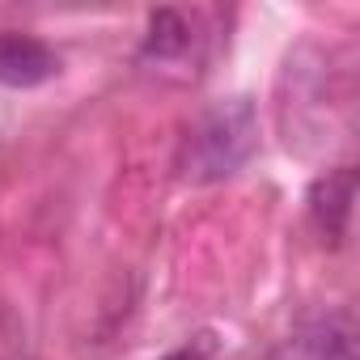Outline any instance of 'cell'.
<instances>
[{
  "mask_svg": "<svg viewBox=\"0 0 360 360\" xmlns=\"http://www.w3.org/2000/svg\"><path fill=\"white\" fill-rule=\"evenodd\" d=\"M255 144H259L255 106L246 98H229V102H217L208 115H200L178 165H183L187 183H221L255 153Z\"/></svg>",
  "mask_w": 360,
  "mask_h": 360,
  "instance_id": "obj_1",
  "label": "cell"
},
{
  "mask_svg": "<svg viewBox=\"0 0 360 360\" xmlns=\"http://www.w3.org/2000/svg\"><path fill=\"white\" fill-rule=\"evenodd\" d=\"M191 47V26L183 13L174 9H157L153 22H148V43H144V56H157V60H178Z\"/></svg>",
  "mask_w": 360,
  "mask_h": 360,
  "instance_id": "obj_5",
  "label": "cell"
},
{
  "mask_svg": "<svg viewBox=\"0 0 360 360\" xmlns=\"http://www.w3.org/2000/svg\"><path fill=\"white\" fill-rule=\"evenodd\" d=\"M60 68L56 51L30 34H0V85L9 89H34L51 81Z\"/></svg>",
  "mask_w": 360,
  "mask_h": 360,
  "instance_id": "obj_3",
  "label": "cell"
},
{
  "mask_svg": "<svg viewBox=\"0 0 360 360\" xmlns=\"http://www.w3.org/2000/svg\"><path fill=\"white\" fill-rule=\"evenodd\" d=\"M347 347H352L347 330L326 322V326H309V330L288 335L284 343L271 347L267 360H347Z\"/></svg>",
  "mask_w": 360,
  "mask_h": 360,
  "instance_id": "obj_4",
  "label": "cell"
},
{
  "mask_svg": "<svg viewBox=\"0 0 360 360\" xmlns=\"http://www.w3.org/2000/svg\"><path fill=\"white\" fill-rule=\"evenodd\" d=\"M352 200H356V169H352V165L326 169L318 183L309 187V221H314V229H318L330 246L343 242V233H347Z\"/></svg>",
  "mask_w": 360,
  "mask_h": 360,
  "instance_id": "obj_2",
  "label": "cell"
}]
</instances>
